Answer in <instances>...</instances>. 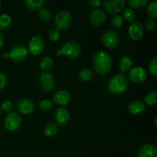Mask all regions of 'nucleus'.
Here are the masks:
<instances>
[{"label":"nucleus","instance_id":"f257e3e1","mask_svg":"<svg viewBox=\"0 0 157 157\" xmlns=\"http://www.w3.org/2000/svg\"><path fill=\"white\" fill-rule=\"evenodd\" d=\"M112 59L105 52L100 51L94 55L93 58L94 68L100 75H104L111 70Z\"/></svg>","mask_w":157,"mask_h":157},{"label":"nucleus","instance_id":"f03ea898","mask_svg":"<svg viewBox=\"0 0 157 157\" xmlns=\"http://www.w3.org/2000/svg\"><path fill=\"white\" fill-rule=\"evenodd\" d=\"M128 80L123 74H117L112 77L108 83V90L113 94H123L128 88Z\"/></svg>","mask_w":157,"mask_h":157},{"label":"nucleus","instance_id":"7ed1b4c3","mask_svg":"<svg viewBox=\"0 0 157 157\" xmlns=\"http://www.w3.org/2000/svg\"><path fill=\"white\" fill-rule=\"evenodd\" d=\"M81 54V47L79 44L73 41H68L64 43L61 50H58L55 52L56 56L65 55L70 58H78Z\"/></svg>","mask_w":157,"mask_h":157},{"label":"nucleus","instance_id":"20e7f679","mask_svg":"<svg viewBox=\"0 0 157 157\" xmlns=\"http://www.w3.org/2000/svg\"><path fill=\"white\" fill-rule=\"evenodd\" d=\"M72 18L67 11H61L56 15L55 18V25L58 31H65L71 26Z\"/></svg>","mask_w":157,"mask_h":157},{"label":"nucleus","instance_id":"39448f33","mask_svg":"<svg viewBox=\"0 0 157 157\" xmlns=\"http://www.w3.org/2000/svg\"><path fill=\"white\" fill-rule=\"evenodd\" d=\"M22 124V118L21 115L15 111H12L6 116L5 119V127L8 130L16 131Z\"/></svg>","mask_w":157,"mask_h":157},{"label":"nucleus","instance_id":"423d86ee","mask_svg":"<svg viewBox=\"0 0 157 157\" xmlns=\"http://www.w3.org/2000/svg\"><path fill=\"white\" fill-rule=\"evenodd\" d=\"M102 41L108 48H114L120 43V35L116 31L107 30L102 36Z\"/></svg>","mask_w":157,"mask_h":157},{"label":"nucleus","instance_id":"0eeeda50","mask_svg":"<svg viewBox=\"0 0 157 157\" xmlns=\"http://www.w3.org/2000/svg\"><path fill=\"white\" fill-rule=\"evenodd\" d=\"M55 78L50 72L41 73L39 77V84L41 88L46 92H50L55 87Z\"/></svg>","mask_w":157,"mask_h":157},{"label":"nucleus","instance_id":"6e6552de","mask_svg":"<svg viewBox=\"0 0 157 157\" xmlns=\"http://www.w3.org/2000/svg\"><path fill=\"white\" fill-rule=\"evenodd\" d=\"M28 50L21 45H15L11 50L9 54V57L16 63H21L24 61L27 58Z\"/></svg>","mask_w":157,"mask_h":157},{"label":"nucleus","instance_id":"1a4fd4ad","mask_svg":"<svg viewBox=\"0 0 157 157\" xmlns=\"http://www.w3.org/2000/svg\"><path fill=\"white\" fill-rule=\"evenodd\" d=\"M44 48V42L39 36L32 37L29 43V52L33 55H38Z\"/></svg>","mask_w":157,"mask_h":157},{"label":"nucleus","instance_id":"9d476101","mask_svg":"<svg viewBox=\"0 0 157 157\" xmlns=\"http://www.w3.org/2000/svg\"><path fill=\"white\" fill-rule=\"evenodd\" d=\"M147 73L145 69L142 67H136L130 70L129 73V78L130 81L136 84H140L146 81Z\"/></svg>","mask_w":157,"mask_h":157},{"label":"nucleus","instance_id":"9b49d317","mask_svg":"<svg viewBox=\"0 0 157 157\" xmlns=\"http://www.w3.org/2000/svg\"><path fill=\"white\" fill-rule=\"evenodd\" d=\"M55 120L58 125H67L71 120L70 112L64 107H59L55 111Z\"/></svg>","mask_w":157,"mask_h":157},{"label":"nucleus","instance_id":"f8f14e48","mask_svg":"<svg viewBox=\"0 0 157 157\" xmlns=\"http://www.w3.org/2000/svg\"><path fill=\"white\" fill-rule=\"evenodd\" d=\"M106 16L105 12L101 9H95V10L92 11L89 16V20L91 25L94 27H99L101 26L106 21Z\"/></svg>","mask_w":157,"mask_h":157},{"label":"nucleus","instance_id":"ddd939ff","mask_svg":"<svg viewBox=\"0 0 157 157\" xmlns=\"http://www.w3.org/2000/svg\"><path fill=\"white\" fill-rule=\"evenodd\" d=\"M144 26L138 21H133L130 24L128 29L129 36L133 41H139L144 35Z\"/></svg>","mask_w":157,"mask_h":157},{"label":"nucleus","instance_id":"4468645a","mask_svg":"<svg viewBox=\"0 0 157 157\" xmlns=\"http://www.w3.org/2000/svg\"><path fill=\"white\" fill-rule=\"evenodd\" d=\"M53 101L59 106H65L71 101V95L68 91L64 90H58L53 95Z\"/></svg>","mask_w":157,"mask_h":157},{"label":"nucleus","instance_id":"2eb2a0df","mask_svg":"<svg viewBox=\"0 0 157 157\" xmlns=\"http://www.w3.org/2000/svg\"><path fill=\"white\" fill-rule=\"evenodd\" d=\"M35 105L33 101L29 99H21L17 103V110L21 113L24 114H29L33 112Z\"/></svg>","mask_w":157,"mask_h":157},{"label":"nucleus","instance_id":"dca6fc26","mask_svg":"<svg viewBox=\"0 0 157 157\" xmlns=\"http://www.w3.org/2000/svg\"><path fill=\"white\" fill-rule=\"evenodd\" d=\"M157 149L152 144H144L138 150L137 157H156Z\"/></svg>","mask_w":157,"mask_h":157},{"label":"nucleus","instance_id":"f3484780","mask_svg":"<svg viewBox=\"0 0 157 157\" xmlns=\"http://www.w3.org/2000/svg\"><path fill=\"white\" fill-rule=\"evenodd\" d=\"M145 104L140 101H135L129 105V111L133 115L140 114L145 110Z\"/></svg>","mask_w":157,"mask_h":157},{"label":"nucleus","instance_id":"a211bd4d","mask_svg":"<svg viewBox=\"0 0 157 157\" xmlns=\"http://www.w3.org/2000/svg\"><path fill=\"white\" fill-rule=\"evenodd\" d=\"M133 61L131 58H129L128 56H124L121 58L119 61V67L121 71L127 72L131 68Z\"/></svg>","mask_w":157,"mask_h":157},{"label":"nucleus","instance_id":"6ab92c4d","mask_svg":"<svg viewBox=\"0 0 157 157\" xmlns=\"http://www.w3.org/2000/svg\"><path fill=\"white\" fill-rule=\"evenodd\" d=\"M26 7L31 10H40L44 4L43 0H25V1Z\"/></svg>","mask_w":157,"mask_h":157},{"label":"nucleus","instance_id":"aec40b11","mask_svg":"<svg viewBox=\"0 0 157 157\" xmlns=\"http://www.w3.org/2000/svg\"><path fill=\"white\" fill-rule=\"evenodd\" d=\"M58 132V126L55 123H49L44 126V133L47 136H54Z\"/></svg>","mask_w":157,"mask_h":157},{"label":"nucleus","instance_id":"412c9836","mask_svg":"<svg viewBox=\"0 0 157 157\" xmlns=\"http://www.w3.org/2000/svg\"><path fill=\"white\" fill-rule=\"evenodd\" d=\"M54 61L52 58H50V57H44V58L41 60V64H40L41 68L46 72H48V71L52 69Z\"/></svg>","mask_w":157,"mask_h":157},{"label":"nucleus","instance_id":"4be33fe9","mask_svg":"<svg viewBox=\"0 0 157 157\" xmlns=\"http://www.w3.org/2000/svg\"><path fill=\"white\" fill-rule=\"evenodd\" d=\"M12 23V17L7 14L0 15V30H4Z\"/></svg>","mask_w":157,"mask_h":157},{"label":"nucleus","instance_id":"5701e85b","mask_svg":"<svg viewBox=\"0 0 157 157\" xmlns=\"http://www.w3.org/2000/svg\"><path fill=\"white\" fill-rule=\"evenodd\" d=\"M103 6H104V8L108 13H117V12L116 4H115V0H106L103 3Z\"/></svg>","mask_w":157,"mask_h":157},{"label":"nucleus","instance_id":"b1692460","mask_svg":"<svg viewBox=\"0 0 157 157\" xmlns=\"http://www.w3.org/2000/svg\"><path fill=\"white\" fill-rule=\"evenodd\" d=\"M149 16L151 19L154 20L157 17V1H153L149 4L147 8Z\"/></svg>","mask_w":157,"mask_h":157},{"label":"nucleus","instance_id":"393cba45","mask_svg":"<svg viewBox=\"0 0 157 157\" xmlns=\"http://www.w3.org/2000/svg\"><path fill=\"white\" fill-rule=\"evenodd\" d=\"M93 71L88 68L81 69L79 71V76L82 81H88L93 78Z\"/></svg>","mask_w":157,"mask_h":157},{"label":"nucleus","instance_id":"a878e982","mask_svg":"<svg viewBox=\"0 0 157 157\" xmlns=\"http://www.w3.org/2000/svg\"><path fill=\"white\" fill-rule=\"evenodd\" d=\"M38 16L42 21H49L52 18V12L48 9H41L38 12Z\"/></svg>","mask_w":157,"mask_h":157},{"label":"nucleus","instance_id":"bb28decb","mask_svg":"<svg viewBox=\"0 0 157 157\" xmlns=\"http://www.w3.org/2000/svg\"><path fill=\"white\" fill-rule=\"evenodd\" d=\"M123 17H124L126 21H127V22H131V21H133L135 19L136 15H135V12H133V9H127L123 12Z\"/></svg>","mask_w":157,"mask_h":157},{"label":"nucleus","instance_id":"cd10ccee","mask_svg":"<svg viewBox=\"0 0 157 157\" xmlns=\"http://www.w3.org/2000/svg\"><path fill=\"white\" fill-rule=\"evenodd\" d=\"M145 101L147 104L152 106L156 104L157 102V94L156 91H152L145 97Z\"/></svg>","mask_w":157,"mask_h":157},{"label":"nucleus","instance_id":"c85d7f7f","mask_svg":"<svg viewBox=\"0 0 157 157\" xmlns=\"http://www.w3.org/2000/svg\"><path fill=\"white\" fill-rule=\"evenodd\" d=\"M147 3V0H129V6L133 9H140L145 6Z\"/></svg>","mask_w":157,"mask_h":157},{"label":"nucleus","instance_id":"c756f323","mask_svg":"<svg viewBox=\"0 0 157 157\" xmlns=\"http://www.w3.org/2000/svg\"><path fill=\"white\" fill-rule=\"evenodd\" d=\"M52 105H53V104H52V101H50V100H43L39 103V108L42 111L46 112L52 109Z\"/></svg>","mask_w":157,"mask_h":157},{"label":"nucleus","instance_id":"7c9ffc66","mask_svg":"<svg viewBox=\"0 0 157 157\" xmlns=\"http://www.w3.org/2000/svg\"><path fill=\"white\" fill-rule=\"evenodd\" d=\"M123 21H124L123 17L120 15H117L112 18L111 24L115 29H120V28L122 27Z\"/></svg>","mask_w":157,"mask_h":157},{"label":"nucleus","instance_id":"2f4dec72","mask_svg":"<svg viewBox=\"0 0 157 157\" xmlns=\"http://www.w3.org/2000/svg\"><path fill=\"white\" fill-rule=\"evenodd\" d=\"M149 70L153 76H157V58L154 57L149 64Z\"/></svg>","mask_w":157,"mask_h":157},{"label":"nucleus","instance_id":"473e14b6","mask_svg":"<svg viewBox=\"0 0 157 157\" xmlns=\"http://www.w3.org/2000/svg\"><path fill=\"white\" fill-rule=\"evenodd\" d=\"M48 38L52 41H57L60 38V32L57 29H52L48 32Z\"/></svg>","mask_w":157,"mask_h":157},{"label":"nucleus","instance_id":"72a5a7b5","mask_svg":"<svg viewBox=\"0 0 157 157\" xmlns=\"http://www.w3.org/2000/svg\"><path fill=\"white\" fill-rule=\"evenodd\" d=\"M1 108L3 109L6 112H9L10 113V112H12V109H13V104H12V103L10 101H8L7 100V101H5L2 103Z\"/></svg>","mask_w":157,"mask_h":157},{"label":"nucleus","instance_id":"f704fd0d","mask_svg":"<svg viewBox=\"0 0 157 157\" xmlns=\"http://www.w3.org/2000/svg\"><path fill=\"white\" fill-rule=\"evenodd\" d=\"M7 76L4 72H0V90L5 88L7 85Z\"/></svg>","mask_w":157,"mask_h":157},{"label":"nucleus","instance_id":"c9c22d12","mask_svg":"<svg viewBox=\"0 0 157 157\" xmlns=\"http://www.w3.org/2000/svg\"><path fill=\"white\" fill-rule=\"evenodd\" d=\"M146 29L148 31H153L156 29V22L153 19H149L147 20L146 22Z\"/></svg>","mask_w":157,"mask_h":157},{"label":"nucleus","instance_id":"e433bc0d","mask_svg":"<svg viewBox=\"0 0 157 157\" xmlns=\"http://www.w3.org/2000/svg\"><path fill=\"white\" fill-rule=\"evenodd\" d=\"M115 4H116L117 12H120L124 9V6H125V1H124V0H115Z\"/></svg>","mask_w":157,"mask_h":157},{"label":"nucleus","instance_id":"4c0bfd02","mask_svg":"<svg viewBox=\"0 0 157 157\" xmlns=\"http://www.w3.org/2000/svg\"><path fill=\"white\" fill-rule=\"evenodd\" d=\"M88 4L92 8H98L101 6L102 2L101 0H90V1L88 2Z\"/></svg>","mask_w":157,"mask_h":157},{"label":"nucleus","instance_id":"58836bf2","mask_svg":"<svg viewBox=\"0 0 157 157\" xmlns=\"http://www.w3.org/2000/svg\"><path fill=\"white\" fill-rule=\"evenodd\" d=\"M4 42H5V39H4V36L2 33H0V49L3 47L4 45Z\"/></svg>","mask_w":157,"mask_h":157},{"label":"nucleus","instance_id":"ea45409f","mask_svg":"<svg viewBox=\"0 0 157 157\" xmlns=\"http://www.w3.org/2000/svg\"><path fill=\"white\" fill-rule=\"evenodd\" d=\"M157 119L156 118V120H155V124H156V126H157Z\"/></svg>","mask_w":157,"mask_h":157},{"label":"nucleus","instance_id":"a19ab883","mask_svg":"<svg viewBox=\"0 0 157 157\" xmlns=\"http://www.w3.org/2000/svg\"><path fill=\"white\" fill-rule=\"evenodd\" d=\"M2 113V108H1V107H0V114H1Z\"/></svg>","mask_w":157,"mask_h":157},{"label":"nucleus","instance_id":"79ce46f5","mask_svg":"<svg viewBox=\"0 0 157 157\" xmlns=\"http://www.w3.org/2000/svg\"><path fill=\"white\" fill-rule=\"evenodd\" d=\"M0 5H1V1H0Z\"/></svg>","mask_w":157,"mask_h":157}]
</instances>
